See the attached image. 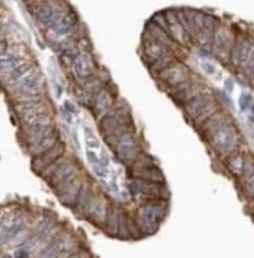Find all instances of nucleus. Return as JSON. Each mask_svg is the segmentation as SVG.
Listing matches in <instances>:
<instances>
[{
	"label": "nucleus",
	"mask_w": 254,
	"mask_h": 258,
	"mask_svg": "<svg viewBox=\"0 0 254 258\" xmlns=\"http://www.w3.org/2000/svg\"><path fill=\"white\" fill-rule=\"evenodd\" d=\"M206 124L205 132L214 149L221 153L232 152L235 149V136L226 118L221 114H214L212 118L207 119Z\"/></svg>",
	"instance_id": "nucleus-1"
},
{
	"label": "nucleus",
	"mask_w": 254,
	"mask_h": 258,
	"mask_svg": "<svg viewBox=\"0 0 254 258\" xmlns=\"http://www.w3.org/2000/svg\"><path fill=\"white\" fill-rule=\"evenodd\" d=\"M167 209L166 199L147 200L138 211L137 228L148 235L156 232L162 219L166 217Z\"/></svg>",
	"instance_id": "nucleus-2"
},
{
	"label": "nucleus",
	"mask_w": 254,
	"mask_h": 258,
	"mask_svg": "<svg viewBox=\"0 0 254 258\" xmlns=\"http://www.w3.org/2000/svg\"><path fill=\"white\" fill-rule=\"evenodd\" d=\"M44 172L45 173H42V177L47 178L50 184L53 188H56L57 190L78 174L77 166L74 165V163L70 162V160L61 162L60 159L57 160L51 166H48Z\"/></svg>",
	"instance_id": "nucleus-3"
},
{
	"label": "nucleus",
	"mask_w": 254,
	"mask_h": 258,
	"mask_svg": "<svg viewBox=\"0 0 254 258\" xmlns=\"http://www.w3.org/2000/svg\"><path fill=\"white\" fill-rule=\"evenodd\" d=\"M128 189L133 196H140L148 200L165 199L168 196V190L165 183L146 182V180L133 178L128 183Z\"/></svg>",
	"instance_id": "nucleus-4"
},
{
	"label": "nucleus",
	"mask_w": 254,
	"mask_h": 258,
	"mask_svg": "<svg viewBox=\"0 0 254 258\" xmlns=\"http://www.w3.org/2000/svg\"><path fill=\"white\" fill-rule=\"evenodd\" d=\"M113 149L118 158L122 163L128 165L132 164L134 160L137 159V157L141 153L140 146L137 143L136 138H134L132 131L122 134L120 138L117 140Z\"/></svg>",
	"instance_id": "nucleus-5"
},
{
	"label": "nucleus",
	"mask_w": 254,
	"mask_h": 258,
	"mask_svg": "<svg viewBox=\"0 0 254 258\" xmlns=\"http://www.w3.org/2000/svg\"><path fill=\"white\" fill-rule=\"evenodd\" d=\"M17 88H18V91L22 96L28 97L27 100L40 99L39 96H40V92L44 88V82H42L41 74L32 70L17 83Z\"/></svg>",
	"instance_id": "nucleus-6"
},
{
	"label": "nucleus",
	"mask_w": 254,
	"mask_h": 258,
	"mask_svg": "<svg viewBox=\"0 0 254 258\" xmlns=\"http://www.w3.org/2000/svg\"><path fill=\"white\" fill-rule=\"evenodd\" d=\"M14 111L25 125L31 124L33 120L46 113L47 106L41 99L38 100H24L14 106Z\"/></svg>",
	"instance_id": "nucleus-7"
},
{
	"label": "nucleus",
	"mask_w": 254,
	"mask_h": 258,
	"mask_svg": "<svg viewBox=\"0 0 254 258\" xmlns=\"http://www.w3.org/2000/svg\"><path fill=\"white\" fill-rule=\"evenodd\" d=\"M65 12L66 10L64 4L59 0H47L37 11V18L44 26L52 27L64 16Z\"/></svg>",
	"instance_id": "nucleus-8"
},
{
	"label": "nucleus",
	"mask_w": 254,
	"mask_h": 258,
	"mask_svg": "<svg viewBox=\"0 0 254 258\" xmlns=\"http://www.w3.org/2000/svg\"><path fill=\"white\" fill-rule=\"evenodd\" d=\"M54 130L52 126V119L47 113L41 114L39 118L33 120L31 124L26 125L25 129V139L28 144H33V143L38 142L42 137L52 132Z\"/></svg>",
	"instance_id": "nucleus-9"
},
{
	"label": "nucleus",
	"mask_w": 254,
	"mask_h": 258,
	"mask_svg": "<svg viewBox=\"0 0 254 258\" xmlns=\"http://www.w3.org/2000/svg\"><path fill=\"white\" fill-rule=\"evenodd\" d=\"M65 152V145L62 144L60 140L54 144L52 148L48 149L40 154H37L33 157V170L38 173H42L48 166H51L53 163H56L57 160H59L62 157V154Z\"/></svg>",
	"instance_id": "nucleus-10"
},
{
	"label": "nucleus",
	"mask_w": 254,
	"mask_h": 258,
	"mask_svg": "<svg viewBox=\"0 0 254 258\" xmlns=\"http://www.w3.org/2000/svg\"><path fill=\"white\" fill-rule=\"evenodd\" d=\"M158 76L171 87H176V86L187 82L188 78H190V71L185 65L176 62L174 64L165 68V70H162L161 72H159Z\"/></svg>",
	"instance_id": "nucleus-11"
},
{
	"label": "nucleus",
	"mask_w": 254,
	"mask_h": 258,
	"mask_svg": "<svg viewBox=\"0 0 254 258\" xmlns=\"http://www.w3.org/2000/svg\"><path fill=\"white\" fill-rule=\"evenodd\" d=\"M215 26V17L212 13H204L200 30L196 33V36L194 37V39L196 40V44L201 48H204V50L212 46Z\"/></svg>",
	"instance_id": "nucleus-12"
},
{
	"label": "nucleus",
	"mask_w": 254,
	"mask_h": 258,
	"mask_svg": "<svg viewBox=\"0 0 254 258\" xmlns=\"http://www.w3.org/2000/svg\"><path fill=\"white\" fill-rule=\"evenodd\" d=\"M165 19H166L167 22V28H168V33L172 37V39L174 42H178L180 44H187L190 42L191 36L188 34V32L185 28L182 22H180V19L178 18V14L174 11L170 10L167 12H165Z\"/></svg>",
	"instance_id": "nucleus-13"
},
{
	"label": "nucleus",
	"mask_w": 254,
	"mask_h": 258,
	"mask_svg": "<svg viewBox=\"0 0 254 258\" xmlns=\"http://www.w3.org/2000/svg\"><path fill=\"white\" fill-rule=\"evenodd\" d=\"M107 211H108V206L106 205V203H105V200L100 198V197H97L93 194L92 198L90 199L86 208H85L84 212L93 223L100 225V224H105Z\"/></svg>",
	"instance_id": "nucleus-14"
},
{
	"label": "nucleus",
	"mask_w": 254,
	"mask_h": 258,
	"mask_svg": "<svg viewBox=\"0 0 254 258\" xmlns=\"http://www.w3.org/2000/svg\"><path fill=\"white\" fill-rule=\"evenodd\" d=\"M73 71L78 78L86 80L93 76L94 64L92 56L87 52L78 53L72 60Z\"/></svg>",
	"instance_id": "nucleus-15"
},
{
	"label": "nucleus",
	"mask_w": 254,
	"mask_h": 258,
	"mask_svg": "<svg viewBox=\"0 0 254 258\" xmlns=\"http://www.w3.org/2000/svg\"><path fill=\"white\" fill-rule=\"evenodd\" d=\"M170 47L171 46L164 44V43L148 37V38L144 42V47H142L144 58L148 60V64H151V63L156 62V60L161 58V57L171 53Z\"/></svg>",
	"instance_id": "nucleus-16"
},
{
	"label": "nucleus",
	"mask_w": 254,
	"mask_h": 258,
	"mask_svg": "<svg viewBox=\"0 0 254 258\" xmlns=\"http://www.w3.org/2000/svg\"><path fill=\"white\" fill-rule=\"evenodd\" d=\"M77 22H78V18H77L74 11H66L64 16L52 27H50L51 32L54 37H58V38L66 37L71 32H73L77 26Z\"/></svg>",
	"instance_id": "nucleus-17"
},
{
	"label": "nucleus",
	"mask_w": 254,
	"mask_h": 258,
	"mask_svg": "<svg viewBox=\"0 0 254 258\" xmlns=\"http://www.w3.org/2000/svg\"><path fill=\"white\" fill-rule=\"evenodd\" d=\"M81 185L82 182L78 178V174H77L73 179H71L66 184L62 185L60 189H58V196L62 204L72 206L73 208L77 196H78L79 191H80Z\"/></svg>",
	"instance_id": "nucleus-18"
},
{
	"label": "nucleus",
	"mask_w": 254,
	"mask_h": 258,
	"mask_svg": "<svg viewBox=\"0 0 254 258\" xmlns=\"http://www.w3.org/2000/svg\"><path fill=\"white\" fill-rule=\"evenodd\" d=\"M72 245L71 238H68L66 235L61 234L57 236L48 243V245L40 252V256L52 257V256H61V255L68 254L70 246Z\"/></svg>",
	"instance_id": "nucleus-19"
},
{
	"label": "nucleus",
	"mask_w": 254,
	"mask_h": 258,
	"mask_svg": "<svg viewBox=\"0 0 254 258\" xmlns=\"http://www.w3.org/2000/svg\"><path fill=\"white\" fill-rule=\"evenodd\" d=\"M90 98L91 102H92V106L97 112H104V111L112 108L113 105L112 92H111L108 88L102 87V86L97 88V90L91 94Z\"/></svg>",
	"instance_id": "nucleus-20"
},
{
	"label": "nucleus",
	"mask_w": 254,
	"mask_h": 258,
	"mask_svg": "<svg viewBox=\"0 0 254 258\" xmlns=\"http://www.w3.org/2000/svg\"><path fill=\"white\" fill-rule=\"evenodd\" d=\"M132 178H138L146 180V182H154V183H165V177L162 174L160 169L156 165L147 166V168L141 169H132V173H131Z\"/></svg>",
	"instance_id": "nucleus-21"
},
{
	"label": "nucleus",
	"mask_w": 254,
	"mask_h": 258,
	"mask_svg": "<svg viewBox=\"0 0 254 258\" xmlns=\"http://www.w3.org/2000/svg\"><path fill=\"white\" fill-rule=\"evenodd\" d=\"M59 140V136L56 131H52L48 134H46L45 137H42L41 139H39L38 142L33 143V144H30L28 146V152H30L32 156H37V154H40L45 151L51 149L52 146L56 144L57 142Z\"/></svg>",
	"instance_id": "nucleus-22"
},
{
	"label": "nucleus",
	"mask_w": 254,
	"mask_h": 258,
	"mask_svg": "<svg viewBox=\"0 0 254 258\" xmlns=\"http://www.w3.org/2000/svg\"><path fill=\"white\" fill-rule=\"evenodd\" d=\"M32 70H33L32 65L28 64V63H26V62H22L18 65V66L14 67L10 73L6 74L7 82L12 83V84L16 83L17 84V83H18L19 80L22 78V77L26 76V74L30 73Z\"/></svg>",
	"instance_id": "nucleus-23"
},
{
	"label": "nucleus",
	"mask_w": 254,
	"mask_h": 258,
	"mask_svg": "<svg viewBox=\"0 0 254 258\" xmlns=\"http://www.w3.org/2000/svg\"><path fill=\"white\" fill-rule=\"evenodd\" d=\"M22 62H24V60L17 58V57L12 56V54H2V56H0V73H10L14 67L18 66Z\"/></svg>",
	"instance_id": "nucleus-24"
},
{
	"label": "nucleus",
	"mask_w": 254,
	"mask_h": 258,
	"mask_svg": "<svg viewBox=\"0 0 254 258\" xmlns=\"http://www.w3.org/2000/svg\"><path fill=\"white\" fill-rule=\"evenodd\" d=\"M176 62V59L174 58L172 54L168 53L166 54V56L161 57V58L156 60V62L151 63L150 68L153 71V72H156V74H158L159 72H161L162 70H165V68L170 66V65L174 64Z\"/></svg>",
	"instance_id": "nucleus-25"
},
{
	"label": "nucleus",
	"mask_w": 254,
	"mask_h": 258,
	"mask_svg": "<svg viewBox=\"0 0 254 258\" xmlns=\"http://www.w3.org/2000/svg\"><path fill=\"white\" fill-rule=\"evenodd\" d=\"M245 165H246V160L244 157L239 156V154H233V156L228 157V168L230 170L235 174H241L245 172Z\"/></svg>",
	"instance_id": "nucleus-26"
},
{
	"label": "nucleus",
	"mask_w": 254,
	"mask_h": 258,
	"mask_svg": "<svg viewBox=\"0 0 254 258\" xmlns=\"http://www.w3.org/2000/svg\"><path fill=\"white\" fill-rule=\"evenodd\" d=\"M52 225H53L52 219L47 218V217H44V218H41L38 223H37V225H36L37 236L38 237L46 236L48 232L52 230Z\"/></svg>",
	"instance_id": "nucleus-27"
},
{
	"label": "nucleus",
	"mask_w": 254,
	"mask_h": 258,
	"mask_svg": "<svg viewBox=\"0 0 254 258\" xmlns=\"http://www.w3.org/2000/svg\"><path fill=\"white\" fill-rule=\"evenodd\" d=\"M21 228H22L21 224H13L12 226H10V228H7L6 230L0 235V244H4V243L7 242V240L12 239L14 236H17V235L20 232Z\"/></svg>",
	"instance_id": "nucleus-28"
},
{
	"label": "nucleus",
	"mask_w": 254,
	"mask_h": 258,
	"mask_svg": "<svg viewBox=\"0 0 254 258\" xmlns=\"http://www.w3.org/2000/svg\"><path fill=\"white\" fill-rule=\"evenodd\" d=\"M200 66L202 68V71H204L205 73L207 74V76L210 77H214L218 74V68L212 63L207 62V60H205V62H201L200 63Z\"/></svg>",
	"instance_id": "nucleus-29"
},
{
	"label": "nucleus",
	"mask_w": 254,
	"mask_h": 258,
	"mask_svg": "<svg viewBox=\"0 0 254 258\" xmlns=\"http://www.w3.org/2000/svg\"><path fill=\"white\" fill-rule=\"evenodd\" d=\"M246 191L251 197H254V174H252L247 180Z\"/></svg>",
	"instance_id": "nucleus-30"
},
{
	"label": "nucleus",
	"mask_w": 254,
	"mask_h": 258,
	"mask_svg": "<svg viewBox=\"0 0 254 258\" xmlns=\"http://www.w3.org/2000/svg\"><path fill=\"white\" fill-rule=\"evenodd\" d=\"M7 48H8L7 42H5V40L0 39V56H2V54L7 53Z\"/></svg>",
	"instance_id": "nucleus-31"
},
{
	"label": "nucleus",
	"mask_w": 254,
	"mask_h": 258,
	"mask_svg": "<svg viewBox=\"0 0 254 258\" xmlns=\"http://www.w3.org/2000/svg\"><path fill=\"white\" fill-rule=\"evenodd\" d=\"M248 108H251V111H252V113L254 114V104H251L250 106H248Z\"/></svg>",
	"instance_id": "nucleus-32"
},
{
	"label": "nucleus",
	"mask_w": 254,
	"mask_h": 258,
	"mask_svg": "<svg viewBox=\"0 0 254 258\" xmlns=\"http://www.w3.org/2000/svg\"><path fill=\"white\" fill-rule=\"evenodd\" d=\"M0 226H1V223H0Z\"/></svg>",
	"instance_id": "nucleus-33"
}]
</instances>
